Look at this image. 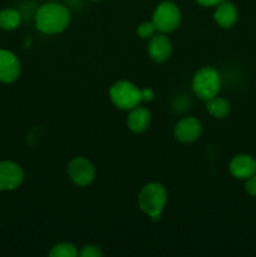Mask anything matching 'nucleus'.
<instances>
[{
	"mask_svg": "<svg viewBox=\"0 0 256 257\" xmlns=\"http://www.w3.org/2000/svg\"><path fill=\"white\" fill-rule=\"evenodd\" d=\"M70 24V13L68 8L58 3L42 5L35 14V25L44 34H59Z\"/></svg>",
	"mask_w": 256,
	"mask_h": 257,
	"instance_id": "obj_1",
	"label": "nucleus"
},
{
	"mask_svg": "<svg viewBox=\"0 0 256 257\" xmlns=\"http://www.w3.org/2000/svg\"><path fill=\"white\" fill-rule=\"evenodd\" d=\"M167 197V190L162 183H147L138 195V206L146 215L153 220H158L163 208L166 207Z\"/></svg>",
	"mask_w": 256,
	"mask_h": 257,
	"instance_id": "obj_2",
	"label": "nucleus"
},
{
	"mask_svg": "<svg viewBox=\"0 0 256 257\" xmlns=\"http://www.w3.org/2000/svg\"><path fill=\"white\" fill-rule=\"evenodd\" d=\"M192 89L201 99L207 102L218 95L221 89V75L213 67H203L197 70L192 79Z\"/></svg>",
	"mask_w": 256,
	"mask_h": 257,
	"instance_id": "obj_3",
	"label": "nucleus"
},
{
	"mask_svg": "<svg viewBox=\"0 0 256 257\" xmlns=\"http://www.w3.org/2000/svg\"><path fill=\"white\" fill-rule=\"evenodd\" d=\"M109 97L113 104L123 110H131L142 102L141 89L128 80H118L110 87Z\"/></svg>",
	"mask_w": 256,
	"mask_h": 257,
	"instance_id": "obj_4",
	"label": "nucleus"
},
{
	"mask_svg": "<svg viewBox=\"0 0 256 257\" xmlns=\"http://www.w3.org/2000/svg\"><path fill=\"white\" fill-rule=\"evenodd\" d=\"M181 10L173 2H162L156 7L152 15V22L156 25L158 32L172 33L180 27Z\"/></svg>",
	"mask_w": 256,
	"mask_h": 257,
	"instance_id": "obj_5",
	"label": "nucleus"
},
{
	"mask_svg": "<svg viewBox=\"0 0 256 257\" xmlns=\"http://www.w3.org/2000/svg\"><path fill=\"white\" fill-rule=\"evenodd\" d=\"M68 176L73 183L80 187H85L94 181L95 168L87 158L75 157L68 165Z\"/></svg>",
	"mask_w": 256,
	"mask_h": 257,
	"instance_id": "obj_6",
	"label": "nucleus"
},
{
	"mask_svg": "<svg viewBox=\"0 0 256 257\" xmlns=\"http://www.w3.org/2000/svg\"><path fill=\"white\" fill-rule=\"evenodd\" d=\"M24 181V171L13 161L0 162V191H12Z\"/></svg>",
	"mask_w": 256,
	"mask_h": 257,
	"instance_id": "obj_7",
	"label": "nucleus"
},
{
	"mask_svg": "<svg viewBox=\"0 0 256 257\" xmlns=\"http://www.w3.org/2000/svg\"><path fill=\"white\" fill-rule=\"evenodd\" d=\"M175 138L181 143H192L202 135V124L196 117H183L173 131Z\"/></svg>",
	"mask_w": 256,
	"mask_h": 257,
	"instance_id": "obj_8",
	"label": "nucleus"
},
{
	"mask_svg": "<svg viewBox=\"0 0 256 257\" xmlns=\"http://www.w3.org/2000/svg\"><path fill=\"white\" fill-rule=\"evenodd\" d=\"M20 72L22 67L17 55L9 50L0 49V82L7 84L15 82Z\"/></svg>",
	"mask_w": 256,
	"mask_h": 257,
	"instance_id": "obj_9",
	"label": "nucleus"
},
{
	"mask_svg": "<svg viewBox=\"0 0 256 257\" xmlns=\"http://www.w3.org/2000/svg\"><path fill=\"white\" fill-rule=\"evenodd\" d=\"M147 50L153 62L165 63L172 55L173 47L168 37H166L165 34H157L150 38Z\"/></svg>",
	"mask_w": 256,
	"mask_h": 257,
	"instance_id": "obj_10",
	"label": "nucleus"
},
{
	"mask_svg": "<svg viewBox=\"0 0 256 257\" xmlns=\"http://www.w3.org/2000/svg\"><path fill=\"white\" fill-rule=\"evenodd\" d=\"M228 171L237 180H247L256 173V161L248 155H238L231 160Z\"/></svg>",
	"mask_w": 256,
	"mask_h": 257,
	"instance_id": "obj_11",
	"label": "nucleus"
},
{
	"mask_svg": "<svg viewBox=\"0 0 256 257\" xmlns=\"http://www.w3.org/2000/svg\"><path fill=\"white\" fill-rule=\"evenodd\" d=\"M151 112L146 107H137L132 108L128 114L127 124L128 128L132 131L133 133H142L148 130L151 124Z\"/></svg>",
	"mask_w": 256,
	"mask_h": 257,
	"instance_id": "obj_12",
	"label": "nucleus"
},
{
	"mask_svg": "<svg viewBox=\"0 0 256 257\" xmlns=\"http://www.w3.org/2000/svg\"><path fill=\"white\" fill-rule=\"evenodd\" d=\"M237 17L238 14L236 7L232 3L227 2V0H225V2L220 3L217 5V8L215 10V15H213L215 22L217 23L218 27L223 28V29H230V28H232L235 25V23L237 22Z\"/></svg>",
	"mask_w": 256,
	"mask_h": 257,
	"instance_id": "obj_13",
	"label": "nucleus"
},
{
	"mask_svg": "<svg viewBox=\"0 0 256 257\" xmlns=\"http://www.w3.org/2000/svg\"><path fill=\"white\" fill-rule=\"evenodd\" d=\"M206 108H207L208 113L211 115H213L215 118H220V119L227 117L231 110V105L228 100L225 99V98L217 97V95L207 100Z\"/></svg>",
	"mask_w": 256,
	"mask_h": 257,
	"instance_id": "obj_14",
	"label": "nucleus"
},
{
	"mask_svg": "<svg viewBox=\"0 0 256 257\" xmlns=\"http://www.w3.org/2000/svg\"><path fill=\"white\" fill-rule=\"evenodd\" d=\"M22 22V17L15 9H4L0 12V28L4 30L17 29Z\"/></svg>",
	"mask_w": 256,
	"mask_h": 257,
	"instance_id": "obj_15",
	"label": "nucleus"
},
{
	"mask_svg": "<svg viewBox=\"0 0 256 257\" xmlns=\"http://www.w3.org/2000/svg\"><path fill=\"white\" fill-rule=\"evenodd\" d=\"M50 257H77L78 250L69 242H60L53 246L49 252Z\"/></svg>",
	"mask_w": 256,
	"mask_h": 257,
	"instance_id": "obj_16",
	"label": "nucleus"
},
{
	"mask_svg": "<svg viewBox=\"0 0 256 257\" xmlns=\"http://www.w3.org/2000/svg\"><path fill=\"white\" fill-rule=\"evenodd\" d=\"M156 30H157V28L153 24L152 20L151 22H143L138 25L137 34L142 39H148V38H152L155 35Z\"/></svg>",
	"mask_w": 256,
	"mask_h": 257,
	"instance_id": "obj_17",
	"label": "nucleus"
},
{
	"mask_svg": "<svg viewBox=\"0 0 256 257\" xmlns=\"http://www.w3.org/2000/svg\"><path fill=\"white\" fill-rule=\"evenodd\" d=\"M78 256L80 257H102L103 251L95 245H85L82 247V250L78 252Z\"/></svg>",
	"mask_w": 256,
	"mask_h": 257,
	"instance_id": "obj_18",
	"label": "nucleus"
},
{
	"mask_svg": "<svg viewBox=\"0 0 256 257\" xmlns=\"http://www.w3.org/2000/svg\"><path fill=\"white\" fill-rule=\"evenodd\" d=\"M245 190L250 196L256 197V173L248 177L245 182Z\"/></svg>",
	"mask_w": 256,
	"mask_h": 257,
	"instance_id": "obj_19",
	"label": "nucleus"
},
{
	"mask_svg": "<svg viewBox=\"0 0 256 257\" xmlns=\"http://www.w3.org/2000/svg\"><path fill=\"white\" fill-rule=\"evenodd\" d=\"M141 93H142V100H145V102H151V100L155 99V93L151 88L141 89Z\"/></svg>",
	"mask_w": 256,
	"mask_h": 257,
	"instance_id": "obj_20",
	"label": "nucleus"
},
{
	"mask_svg": "<svg viewBox=\"0 0 256 257\" xmlns=\"http://www.w3.org/2000/svg\"><path fill=\"white\" fill-rule=\"evenodd\" d=\"M195 2L202 7H217L220 3L225 2V0H195Z\"/></svg>",
	"mask_w": 256,
	"mask_h": 257,
	"instance_id": "obj_21",
	"label": "nucleus"
},
{
	"mask_svg": "<svg viewBox=\"0 0 256 257\" xmlns=\"http://www.w3.org/2000/svg\"><path fill=\"white\" fill-rule=\"evenodd\" d=\"M90 2H99V0H90Z\"/></svg>",
	"mask_w": 256,
	"mask_h": 257,
	"instance_id": "obj_22",
	"label": "nucleus"
}]
</instances>
